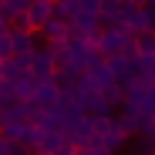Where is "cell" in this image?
I'll list each match as a JSON object with an SVG mask.
<instances>
[{"mask_svg": "<svg viewBox=\"0 0 155 155\" xmlns=\"http://www.w3.org/2000/svg\"><path fill=\"white\" fill-rule=\"evenodd\" d=\"M91 125H94V142L91 145H101V148H111L115 152L128 138V132L118 125V118H111V115H91Z\"/></svg>", "mask_w": 155, "mask_h": 155, "instance_id": "1", "label": "cell"}, {"mask_svg": "<svg viewBox=\"0 0 155 155\" xmlns=\"http://www.w3.org/2000/svg\"><path fill=\"white\" fill-rule=\"evenodd\" d=\"M132 41H135V34L128 31V27H101V34H98V51L101 54H118V51H125V47H132Z\"/></svg>", "mask_w": 155, "mask_h": 155, "instance_id": "2", "label": "cell"}, {"mask_svg": "<svg viewBox=\"0 0 155 155\" xmlns=\"http://www.w3.org/2000/svg\"><path fill=\"white\" fill-rule=\"evenodd\" d=\"M31 74L34 78H58V54L51 44L31 51Z\"/></svg>", "mask_w": 155, "mask_h": 155, "instance_id": "3", "label": "cell"}, {"mask_svg": "<svg viewBox=\"0 0 155 155\" xmlns=\"http://www.w3.org/2000/svg\"><path fill=\"white\" fill-rule=\"evenodd\" d=\"M34 98L41 101L44 108H54L58 101L64 98V91H61V84H58V78H37V91H34Z\"/></svg>", "mask_w": 155, "mask_h": 155, "instance_id": "4", "label": "cell"}, {"mask_svg": "<svg viewBox=\"0 0 155 155\" xmlns=\"http://www.w3.org/2000/svg\"><path fill=\"white\" fill-rule=\"evenodd\" d=\"M54 17V0H31V7H27V20H31V27L34 31H44V24Z\"/></svg>", "mask_w": 155, "mask_h": 155, "instance_id": "5", "label": "cell"}, {"mask_svg": "<svg viewBox=\"0 0 155 155\" xmlns=\"http://www.w3.org/2000/svg\"><path fill=\"white\" fill-rule=\"evenodd\" d=\"M125 7L128 4L105 0V4H101V27H121V24H125Z\"/></svg>", "mask_w": 155, "mask_h": 155, "instance_id": "6", "label": "cell"}, {"mask_svg": "<svg viewBox=\"0 0 155 155\" xmlns=\"http://www.w3.org/2000/svg\"><path fill=\"white\" fill-rule=\"evenodd\" d=\"M14 34V54H31L37 47V31H27V27H10Z\"/></svg>", "mask_w": 155, "mask_h": 155, "instance_id": "7", "label": "cell"}, {"mask_svg": "<svg viewBox=\"0 0 155 155\" xmlns=\"http://www.w3.org/2000/svg\"><path fill=\"white\" fill-rule=\"evenodd\" d=\"M47 41H71V20H61V17H51L41 31Z\"/></svg>", "mask_w": 155, "mask_h": 155, "instance_id": "8", "label": "cell"}, {"mask_svg": "<svg viewBox=\"0 0 155 155\" xmlns=\"http://www.w3.org/2000/svg\"><path fill=\"white\" fill-rule=\"evenodd\" d=\"M84 10V0H54V17H61V20H78V14Z\"/></svg>", "mask_w": 155, "mask_h": 155, "instance_id": "9", "label": "cell"}, {"mask_svg": "<svg viewBox=\"0 0 155 155\" xmlns=\"http://www.w3.org/2000/svg\"><path fill=\"white\" fill-rule=\"evenodd\" d=\"M7 58H14V34H10V27L0 31V61H7Z\"/></svg>", "mask_w": 155, "mask_h": 155, "instance_id": "10", "label": "cell"}, {"mask_svg": "<svg viewBox=\"0 0 155 155\" xmlns=\"http://www.w3.org/2000/svg\"><path fill=\"white\" fill-rule=\"evenodd\" d=\"M7 27H10V17L4 14V7H0V31H7Z\"/></svg>", "mask_w": 155, "mask_h": 155, "instance_id": "11", "label": "cell"}, {"mask_svg": "<svg viewBox=\"0 0 155 155\" xmlns=\"http://www.w3.org/2000/svg\"><path fill=\"white\" fill-rule=\"evenodd\" d=\"M142 155H155V148H145V152H142Z\"/></svg>", "mask_w": 155, "mask_h": 155, "instance_id": "12", "label": "cell"}, {"mask_svg": "<svg viewBox=\"0 0 155 155\" xmlns=\"http://www.w3.org/2000/svg\"><path fill=\"white\" fill-rule=\"evenodd\" d=\"M145 4H148V7H152V10H155V0H145Z\"/></svg>", "mask_w": 155, "mask_h": 155, "instance_id": "13", "label": "cell"}, {"mask_svg": "<svg viewBox=\"0 0 155 155\" xmlns=\"http://www.w3.org/2000/svg\"><path fill=\"white\" fill-rule=\"evenodd\" d=\"M71 155H84V152H81V148H78V152H71Z\"/></svg>", "mask_w": 155, "mask_h": 155, "instance_id": "14", "label": "cell"}]
</instances>
